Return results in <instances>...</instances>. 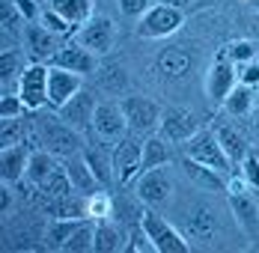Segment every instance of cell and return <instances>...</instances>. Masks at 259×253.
Masks as SVG:
<instances>
[{"instance_id": "obj_1", "label": "cell", "mask_w": 259, "mask_h": 253, "mask_svg": "<svg viewBox=\"0 0 259 253\" xmlns=\"http://www.w3.org/2000/svg\"><path fill=\"white\" fill-rule=\"evenodd\" d=\"M39 131H42V146L51 152L54 158H63V161H66V158L83 152V137H80V131L72 128V125H66L60 116L39 122Z\"/></svg>"}, {"instance_id": "obj_2", "label": "cell", "mask_w": 259, "mask_h": 253, "mask_svg": "<svg viewBox=\"0 0 259 253\" xmlns=\"http://www.w3.org/2000/svg\"><path fill=\"white\" fill-rule=\"evenodd\" d=\"M185 21V12L176 6H167V3H152L140 18H137V36L143 39H164V36H173Z\"/></svg>"}, {"instance_id": "obj_3", "label": "cell", "mask_w": 259, "mask_h": 253, "mask_svg": "<svg viewBox=\"0 0 259 253\" xmlns=\"http://www.w3.org/2000/svg\"><path fill=\"white\" fill-rule=\"evenodd\" d=\"M140 173H143V140L140 134H131V137L125 134L113 149V182L125 188Z\"/></svg>"}, {"instance_id": "obj_4", "label": "cell", "mask_w": 259, "mask_h": 253, "mask_svg": "<svg viewBox=\"0 0 259 253\" xmlns=\"http://www.w3.org/2000/svg\"><path fill=\"white\" fill-rule=\"evenodd\" d=\"M122 113H125V122H128L131 134H140V137H149L161 128V107L146 96H125L119 101Z\"/></svg>"}, {"instance_id": "obj_5", "label": "cell", "mask_w": 259, "mask_h": 253, "mask_svg": "<svg viewBox=\"0 0 259 253\" xmlns=\"http://www.w3.org/2000/svg\"><path fill=\"white\" fill-rule=\"evenodd\" d=\"M185 158H194V161L206 164V167L218 170V173H233V164H230L227 152L221 146L218 134H211V131H197L185 143Z\"/></svg>"}, {"instance_id": "obj_6", "label": "cell", "mask_w": 259, "mask_h": 253, "mask_svg": "<svg viewBox=\"0 0 259 253\" xmlns=\"http://www.w3.org/2000/svg\"><path fill=\"white\" fill-rule=\"evenodd\" d=\"M18 96L27 104V110H39L48 104V66L30 63L18 77Z\"/></svg>"}, {"instance_id": "obj_7", "label": "cell", "mask_w": 259, "mask_h": 253, "mask_svg": "<svg viewBox=\"0 0 259 253\" xmlns=\"http://www.w3.org/2000/svg\"><path fill=\"white\" fill-rule=\"evenodd\" d=\"M197 131H200L197 113H191V110H185V107H167V110L161 113V128H158V134H161L164 140H170V143H188Z\"/></svg>"}, {"instance_id": "obj_8", "label": "cell", "mask_w": 259, "mask_h": 253, "mask_svg": "<svg viewBox=\"0 0 259 253\" xmlns=\"http://www.w3.org/2000/svg\"><path fill=\"white\" fill-rule=\"evenodd\" d=\"M93 131L107 140V143H119L125 134H128V122H125V113L119 107V101H102L96 107V116H93Z\"/></svg>"}, {"instance_id": "obj_9", "label": "cell", "mask_w": 259, "mask_h": 253, "mask_svg": "<svg viewBox=\"0 0 259 253\" xmlns=\"http://www.w3.org/2000/svg\"><path fill=\"white\" fill-rule=\"evenodd\" d=\"M140 224L149 232V238H152V244H155L158 253H188L191 250V244H188L164 218H158L152 212H143V221H140Z\"/></svg>"}, {"instance_id": "obj_10", "label": "cell", "mask_w": 259, "mask_h": 253, "mask_svg": "<svg viewBox=\"0 0 259 253\" xmlns=\"http://www.w3.org/2000/svg\"><path fill=\"white\" fill-rule=\"evenodd\" d=\"M173 194V182L167 176L164 167H155V170H143L140 176L134 179V197L137 202H146V205H158Z\"/></svg>"}, {"instance_id": "obj_11", "label": "cell", "mask_w": 259, "mask_h": 253, "mask_svg": "<svg viewBox=\"0 0 259 253\" xmlns=\"http://www.w3.org/2000/svg\"><path fill=\"white\" fill-rule=\"evenodd\" d=\"M96 107H99V101H96V96H93V90H87V87H83V90H78L72 99L57 110V116H60L66 125L83 131V128H93Z\"/></svg>"}, {"instance_id": "obj_12", "label": "cell", "mask_w": 259, "mask_h": 253, "mask_svg": "<svg viewBox=\"0 0 259 253\" xmlns=\"http://www.w3.org/2000/svg\"><path fill=\"white\" fill-rule=\"evenodd\" d=\"M78 90H83V75L60 66H48V104L54 110H60Z\"/></svg>"}, {"instance_id": "obj_13", "label": "cell", "mask_w": 259, "mask_h": 253, "mask_svg": "<svg viewBox=\"0 0 259 253\" xmlns=\"http://www.w3.org/2000/svg\"><path fill=\"white\" fill-rule=\"evenodd\" d=\"M75 42L93 54H107L113 48V21L110 18H90L87 24L78 27Z\"/></svg>"}, {"instance_id": "obj_14", "label": "cell", "mask_w": 259, "mask_h": 253, "mask_svg": "<svg viewBox=\"0 0 259 253\" xmlns=\"http://www.w3.org/2000/svg\"><path fill=\"white\" fill-rule=\"evenodd\" d=\"M235 80H238V72H235V63L224 54L211 69H208V75H206V93H208V99L211 101H221L224 104V99L233 93V87H235Z\"/></svg>"}, {"instance_id": "obj_15", "label": "cell", "mask_w": 259, "mask_h": 253, "mask_svg": "<svg viewBox=\"0 0 259 253\" xmlns=\"http://www.w3.org/2000/svg\"><path fill=\"white\" fill-rule=\"evenodd\" d=\"M48 66H60V69H69V72H78V75H93L96 72V54L78 45V42H66L51 57Z\"/></svg>"}, {"instance_id": "obj_16", "label": "cell", "mask_w": 259, "mask_h": 253, "mask_svg": "<svg viewBox=\"0 0 259 253\" xmlns=\"http://www.w3.org/2000/svg\"><path fill=\"white\" fill-rule=\"evenodd\" d=\"M24 42H27V54L33 57V63H51V57L63 48V45L57 42V33H51L48 27H42V24L27 27Z\"/></svg>"}, {"instance_id": "obj_17", "label": "cell", "mask_w": 259, "mask_h": 253, "mask_svg": "<svg viewBox=\"0 0 259 253\" xmlns=\"http://www.w3.org/2000/svg\"><path fill=\"white\" fill-rule=\"evenodd\" d=\"M83 161L90 164L93 176L99 179L102 185H110L113 182V149L107 146V140H96V143H83Z\"/></svg>"}, {"instance_id": "obj_18", "label": "cell", "mask_w": 259, "mask_h": 253, "mask_svg": "<svg viewBox=\"0 0 259 253\" xmlns=\"http://www.w3.org/2000/svg\"><path fill=\"white\" fill-rule=\"evenodd\" d=\"M230 208L235 215V224L244 229L247 238H259V205L244 194H230Z\"/></svg>"}, {"instance_id": "obj_19", "label": "cell", "mask_w": 259, "mask_h": 253, "mask_svg": "<svg viewBox=\"0 0 259 253\" xmlns=\"http://www.w3.org/2000/svg\"><path fill=\"white\" fill-rule=\"evenodd\" d=\"M63 167H66V173L72 179V188L78 191V194H96V191H102V182L93 176V170H90V164L83 161V155H72V158H66L63 161Z\"/></svg>"}, {"instance_id": "obj_20", "label": "cell", "mask_w": 259, "mask_h": 253, "mask_svg": "<svg viewBox=\"0 0 259 253\" xmlns=\"http://www.w3.org/2000/svg\"><path fill=\"white\" fill-rule=\"evenodd\" d=\"M27 164H30V152L24 146H9V149H0V176L6 185L12 182H21L27 176Z\"/></svg>"}, {"instance_id": "obj_21", "label": "cell", "mask_w": 259, "mask_h": 253, "mask_svg": "<svg viewBox=\"0 0 259 253\" xmlns=\"http://www.w3.org/2000/svg\"><path fill=\"white\" fill-rule=\"evenodd\" d=\"M128 235L122 232L119 221H96V253H113V250H125Z\"/></svg>"}, {"instance_id": "obj_22", "label": "cell", "mask_w": 259, "mask_h": 253, "mask_svg": "<svg viewBox=\"0 0 259 253\" xmlns=\"http://www.w3.org/2000/svg\"><path fill=\"white\" fill-rule=\"evenodd\" d=\"M173 161V149L170 140H164L161 134H149L143 137V170H155V167H167Z\"/></svg>"}, {"instance_id": "obj_23", "label": "cell", "mask_w": 259, "mask_h": 253, "mask_svg": "<svg viewBox=\"0 0 259 253\" xmlns=\"http://www.w3.org/2000/svg\"><path fill=\"white\" fill-rule=\"evenodd\" d=\"M218 134V140H221V146H224V152H227V158H230V164H233V173L238 170L241 173V161L250 155V146H247V140L235 131V128H218L214 131Z\"/></svg>"}, {"instance_id": "obj_24", "label": "cell", "mask_w": 259, "mask_h": 253, "mask_svg": "<svg viewBox=\"0 0 259 253\" xmlns=\"http://www.w3.org/2000/svg\"><path fill=\"white\" fill-rule=\"evenodd\" d=\"M185 173L208 191H227V173H218V170H211V167L194 161V158H185Z\"/></svg>"}, {"instance_id": "obj_25", "label": "cell", "mask_w": 259, "mask_h": 253, "mask_svg": "<svg viewBox=\"0 0 259 253\" xmlns=\"http://www.w3.org/2000/svg\"><path fill=\"white\" fill-rule=\"evenodd\" d=\"M51 9L72 27H80L93 18V0H51Z\"/></svg>"}, {"instance_id": "obj_26", "label": "cell", "mask_w": 259, "mask_h": 253, "mask_svg": "<svg viewBox=\"0 0 259 253\" xmlns=\"http://www.w3.org/2000/svg\"><path fill=\"white\" fill-rule=\"evenodd\" d=\"M57 170V161H54V155L48 149H33L30 152V164H27V179L33 182V185H39L42 179L54 173Z\"/></svg>"}, {"instance_id": "obj_27", "label": "cell", "mask_w": 259, "mask_h": 253, "mask_svg": "<svg viewBox=\"0 0 259 253\" xmlns=\"http://www.w3.org/2000/svg\"><path fill=\"white\" fill-rule=\"evenodd\" d=\"M39 191L54 200V197H66V194H72L75 188H72V179H69V173H66V167H57L54 173H48V176L39 182Z\"/></svg>"}, {"instance_id": "obj_28", "label": "cell", "mask_w": 259, "mask_h": 253, "mask_svg": "<svg viewBox=\"0 0 259 253\" xmlns=\"http://www.w3.org/2000/svg\"><path fill=\"white\" fill-rule=\"evenodd\" d=\"M188 66H191V57H188L185 48H167L161 57H158V69H161L164 75H170V77L185 75Z\"/></svg>"}, {"instance_id": "obj_29", "label": "cell", "mask_w": 259, "mask_h": 253, "mask_svg": "<svg viewBox=\"0 0 259 253\" xmlns=\"http://www.w3.org/2000/svg\"><path fill=\"white\" fill-rule=\"evenodd\" d=\"M96 247V227L90 224V221H83L72 235H69V241L60 247V250H69V253H83V250H93Z\"/></svg>"}, {"instance_id": "obj_30", "label": "cell", "mask_w": 259, "mask_h": 253, "mask_svg": "<svg viewBox=\"0 0 259 253\" xmlns=\"http://www.w3.org/2000/svg\"><path fill=\"white\" fill-rule=\"evenodd\" d=\"M224 107H227V113H233V116H244V113L253 107V93H250V87L235 83L233 93L224 99Z\"/></svg>"}, {"instance_id": "obj_31", "label": "cell", "mask_w": 259, "mask_h": 253, "mask_svg": "<svg viewBox=\"0 0 259 253\" xmlns=\"http://www.w3.org/2000/svg\"><path fill=\"white\" fill-rule=\"evenodd\" d=\"M83 221H87V218H54V224L48 227V241H51L54 247H63V244L69 241V235H72Z\"/></svg>"}, {"instance_id": "obj_32", "label": "cell", "mask_w": 259, "mask_h": 253, "mask_svg": "<svg viewBox=\"0 0 259 253\" xmlns=\"http://www.w3.org/2000/svg\"><path fill=\"white\" fill-rule=\"evenodd\" d=\"M87 218L93 221H104V218H113V200L104 194V191H96V194H87Z\"/></svg>"}, {"instance_id": "obj_33", "label": "cell", "mask_w": 259, "mask_h": 253, "mask_svg": "<svg viewBox=\"0 0 259 253\" xmlns=\"http://www.w3.org/2000/svg\"><path fill=\"white\" fill-rule=\"evenodd\" d=\"M125 250H128V253H158L155 244H152V238H149V232L143 229V224H131Z\"/></svg>"}, {"instance_id": "obj_34", "label": "cell", "mask_w": 259, "mask_h": 253, "mask_svg": "<svg viewBox=\"0 0 259 253\" xmlns=\"http://www.w3.org/2000/svg\"><path fill=\"white\" fill-rule=\"evenodd\" d=\"M27 66H21V54L18 51H3L0 54V80H3V87L12 80V77H21Z\"/></svg>"}, {"instance_id": "obj_35", "label": "cell", "mask_w": 259, "mask_h": 253, "mask_svg": "<svg viewBox=\"0 0 259 253\" xmlns=\"http://www.w3.org/2000/svg\"><path fill=\"white\" fill-rule=\"evenodd\" d=\"M0 149H9V146H21L24 143V125L21 119H0Z\"/></svg>"}, {"instance_id": "obj_36", "label": "cell", "mask_w": 259, "mask_h": 253, "mask_svg": "<svg viewBox=\"0 0 259 253\" xmlns=\"http://www.w3.org/2000/svg\"><path fill=\"white\" fill-rule=\"evenodd\" d=\"M24 113H27V104L21 101V96L3 93V99H0V119H21Z\"/></svg>"}, {"instance_id": "obj_37", "label": "cell", "mask_w": 259, "mask_h": 253, "mask_svg": "<svg viewBox=\"0 0 259 253\" xmlns=\"http://www.w3.org/2000/svg\"><path fill=\"white\" fill-rule=\"evenodd\" d=\"M42 27H48V30H51V33H57V36H69V33H78V27H72L69 21H66V18H63V15H57L51 6L42 12Z\"/></svg>"}, {"instance_id": "obj_38", "label": "cell", "mask_w": 259, "mask_h": 253, "mask_svg": "<svg viewBox=\"0 0 259 253\" xmlns=\"http://www.w3.org/2000/svg\"><path fill=\"white\" fill-rule=\"evenodd\" d=\"M113 215H116L119 224H122V221H128V224H140V221H143V208H140V205H131V202H125V200L113 202Z\"/></svg>"}, {"instance_id": "obj_39", "label": "cell", "mask_w": 259, "mask_h": 253, "mask_svg": "<svg viewBox=\"0 0 259 253\" xmlns=\"http://www.w3.org/2000/svg\"><path fill=\"white\" fill-rule=\"evenodd\" d=\"M253 54H256V48H253L247 39H238V42H233V45L227 48V57H230L233 63H250Z\"/></svg>"}, {"instance_id": "obj_40", "label": "cell", "mask_w": 259, "mask_h": 253, "mask_svg": "<svg viewBox=\"0 0 259 253\" xmlns=\"http://www.w3.org/2000/svg\"><path fill=\"white\" fill-rule=\"evenodd\" d=\"M211 229H214V212L200 208V212L191 218V232H194V235H208Z\"/></svg>"}, {"instance_id": "obj_41", "label": "cell", "mask_w": 259, "mask_h": 253, "mask_svg": "<svg viewBox=\"0 0 259 253\" xmlns=\"http://www.w3.org/2000/svg\"><path fill=\"white\" fill-rule=\"evenodd\" d=\"M241 176L247 182V188L259 191V158L256 155H247V158L241 161Z\"/></svg>"}, {"instance_id": "obj_42", "label": "cell", "mask_w": 259, "mask_h": 253, "mask_svg": "<svg viewBox=\"0 0 259 253\" xmlns=\"http://www.w3.org/2000/svg\"><path fill=\"white\" fill-rule=\"evenodd\" d=\"M102 83H104V90H110V93L122 90V87H125V72H122V66H107Z\"/></svg>"}, {"instance_id": "obj_43", "label": "cell", "mask_w": 259, "mask_h": 253, "mask_svg": "<svg viewBox=\"0 0 259 253\" xmlns=\"http://www.w3.org/2000/svg\"><path fill=\"white\" fill-rule=\"evenodd\" d=\"M116 3H119L122 15H128V18H140V15L152 6V0H116Z\"/></svg>"}, {"instance_id": "obj_44", "label": "cell", "mask_w": 259, "mask_h": 253, "mask_svg": "<svg viewBox=\"0 0 259 253\" xmlns=\"http://www.w3.org/2000/svg\"><path fill=\"white\" fill-rule=\"evenodd\" d=\"M12 3H15V9L21 12L24 21H36V18H39V6H36V0H12Z\"/></svg>"}, {"instance_id": "obj_45", "label": "cell", "mask_w": 259, "mask_h": 253, "mask_svg": "<svg viewBox=\"0 0 259 253\" xmlns=\"http://www.w3.org/2000/svg\"><path fill=\"white\" fill-rule=\"evenodd\" d=\"M241 83H244V87H256L259 83V63H253V60H250V63H247V66H244V72H241Z\"/></svg>"}, {"instance_id": "obj_46", "label": "cell", "mask_w": 259, "mask_h": 253, "mask_svg": "<svg viewBox=\"0 0 259 253\" xmlns=\"http://www.w3.org/2000/svg\"><path fill=\"white\" fill-rule=\"evenodd\" d=\"M15 21H21V12L15 9V3H3V27H6V30H12Z\"/></svg>"}, {"instance_id": "obj_47", "label": "cell", "mask_w": 259, "mask_h": 253, "mask_svg": "<svg viewBox=\"0 0 259 253\" xmlns=\"http://www.w3.org/2000/svg\"><path fill=\"white\" fill-rule=\"evenodd\" d=\"M9 205H12V191H9V188H3V191H0V212L6 215V212H9Z\"/></svg>"}, {"instance_id": "obj_48", "label": "cell", "mask_w": 259, "mask_h": 253, "mask_svg": "<svg viewBox=\"0 0 259 253\" xmlns=\"http://www.w3.org/2000/svg\"><path fill=\"white\" fill-rule=\"evenodd\" d=\"M158 3H167V6H176V9H185L191 0H158Z\"/></svg>"}, {"instance_id": "obj_49", "label": "cell", "mask_w": 259, "mask_h": 253, "mask_svg": "<svg viewBox=\"0 0 259 253\" xmlns=\"http://www.w3.org/2000/svg\"><path fill=\"white\" fill-rule=\"evenodd\" d=\"M253 119H256V125H259V101H256V107H253Z\"/></svg>"}, {"instance_id": "obj_50", "label": "cell", "mask_w": 259, "mask_h": 253, "mask_svg": "<svg viewBox=\"0 0 259 253\" xmlns=\"http://www.w3.org/2000/svg\"><path fill=\"white\" fill-rule=\"evenodd\" d=\"M256 158H259V152H256Z\"/></svg>"}, {"instance_id": "obj_51", "label": "cell", "mask_w": 259, "mask_h": 253, "mask_svg": "<svg viewBox=\"0 0 259 253\" xmlns=\"http://www.w3.org/2000/svg\"><path fill=\"white\" fill-rule=\"evenodd\" d=\"M36 3H39V0H36Z\"/></svg>"}]
</instances>
